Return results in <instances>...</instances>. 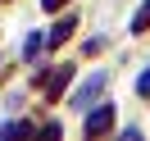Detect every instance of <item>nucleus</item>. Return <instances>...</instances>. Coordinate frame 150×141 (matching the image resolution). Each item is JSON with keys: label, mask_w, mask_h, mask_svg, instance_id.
<instances>
[{"label": "nucleus", "mask_w": 150, "mask_h": 141, "mask_svg": "<svg viewBox=\"0 0 150 141\" xmlns=\"http://www.w3.org/2000/svg\"><path fill=\"white\" fill-rule=\"evenodd\" d=\"M105 82H109V77H105V73H91V77H86V82H82V86H77V91H73V109H86V105H91L96 96L105 91Z\"/></svg>", "instance_id": "f257e3e1"}, {"label": "nucleus", "mask_w": 150, "mask_h": 141, "mask_svg": "<svg viewBox=\"0 0 150 141\" xmlns=\"http://www.w3.org/2000/svg\"><path fill=\"white\" fill-rule=\"evenodd\" d=\"M114 128V105H100V109L86 114V137H100V132Z\"/></svg>", "instance_id": "f03ea898"}, {"label": "nucleus", "mask_w": 150, "mask_h": 141, "mask_svg": "<svg viewBox=\"0 0 150 141\" xmlns=\"http://www.w3.org/2000/svg\"><path fill=\"white\" fill-rule=\"evenodd\" d=\"M73 28H77V18H73V14H68V18H59L55 28H50V37H46V46H64V41L73 37Z\"/></svg>", "instance_id": "7ed1b4c3"}, {"label": "nucleus", "mask_w": 150, "mask_h": 141, "mask_svg": "<svg viewBox=\"0 0 150 141\" xmlns=\"http://www.w3.org/2000/svg\"><path fill=\"white\" fill-rule=\"evenodd\" d=\"M68 77H73V68H55V77L46 82V96H59V91L68 86Z\"/></svg>", "instance_id": "20e7f679"}, {"label": "nucleus", "mask_w": 150, "mask_h": 141, "mask_svg": "<svg viewBox=\"0 0 150 141\" xmlns=\"http://www.w3.org/2000/svg\"><path fill=\"white\" fill-rule=\"evenodd\" d=\"M41 46H46V37H37V32H32L28 46H23V59H37V55H41Z\"/></svg>", "instance_id": "39448f33"}, {"label": "nucleus", "mask_w": 150, "mask_h": 141, "mask_svg": "<svg viewBox=\"0 0 150 141\" xmlns=\"http://www.w3.org/2000/svg\"><path fill=\"white\" fill-rule=\"evenodd\" d=\"M146 28H150V0L137 9V18H132V32H146Z\"/></svg>", "instance_id": "423d86ee"}, {"label": "nucleus", "mask_w": 150, "mask_h": 141, "mask_svg": "<svg viewBox=\"0 0 150 141\" xmlns=\"http://www.w3.org/2000/svg\"><path fill=\"white\" fill-rule=\"evenodd\" d=\"M137 91H141V96H150V68H146V73L137 77Z\"/></svg>", "instance_id": "0eeeda50"}, {"label": "nucleus", "mask_w": 150, "mask_h": 141, "mask_svg": "<svg viewBox=\"0 0 150 141\" xmlns=\"http://www.w3.org/2000/svg\"><path fill=\"white\" fill-rule=\"evenodd\" d=\"M41 5H46V9H59V5H64V0H41Z\"/></svg>", "instance_id": "6e6552de"}]
</instances>
